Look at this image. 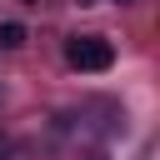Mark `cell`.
Listing matches in <instances>:
<instances>
[{"mask_svg": "<svg viewBox=\"0 0 160 160\" xmlns=\"http://www.w3.org/2000/svg\"><path fill=\"white\" fill-rule=\"evenodd\" d=\"M65 60L75 70H85V75H100V70L115 65V45L105 35H70L65 40Z\"/></svg>", "mask_w": 160, "mask_h": 160, "instance_id": "cell-1", "label": "cell"}, {"mask_svg": "<svg viewBox=\"0 0 160 160\" xmlns=\"http://www.w3.org/2000/svg\"><path fill=\"white\" fill-rule=\"evenodd\" d=\"M20 45H25V25L20 20H5L0 25V50H20Z\"/></svg>", "mask_w": 160, "mask_h": 160, "instance_id": "cell-2", "label": "cell"}, {"mask_svg": "<svg viewBox=\"0 0 160 160\" xmlns=\"http://www.w3.org/2000/svg\"><path fill=\"white\" fill-rule=\"evenodd\" d=\"M75 5H100V0H75Z\"/></svg>", "mask_w": 160, "mask_h": 160, "instance_id": "cell-3", "label": "cell"}, {"mask_svg": "<svg viewBox=\"0 0 160 160\" xmlns=\"http://www.w3.org/2000/svg\"><path fill=\"white\" fill-rule=\"evenodd\" d=\"M120 5H130V0H120Z\"/></svg>", "mask_w": 160, "mask_h": 160, "instance_id": "cell-4", "label": "cell"}]
</instances>
